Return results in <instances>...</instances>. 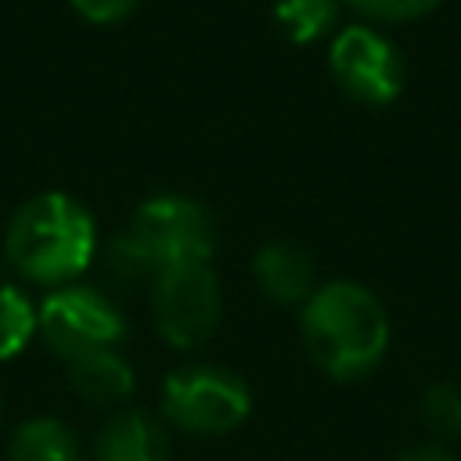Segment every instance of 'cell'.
<instances>
[{
  "label": "cell",
  "instance_id": "8fae6325",
  "mask_svg": "<svg viewBox=\"0 0 461 461\" xmlns=\"http://www.w3.org/2000/svg\"><path fill=\"white\" fill-rule=\"evenodd\" d=\"M7 461H83L79 439L58 418H32L18 425Z\"/></svg>",
  "mask_w": 461,
  "mask_h": 461
},
{
  "label": "cell",
  "instance_id": "5bb4252c",
  "mask_svg": "<svg viewBox=\"0 0 461 461\" xmlns=\"http://www.w3.org/2000/svg\"><path fill=\"white\" fill-rule=\"evenodd\" d=\"M421 421L439 439H461V385L457 382H432L421 393Z\"/></svg>",
  "mask_w": 461,
  "mask_h": 461
},
{
  "label": "cell",
  "instance_id": "52a82bcc",
  "mask_svg": "<svg viewBox=\"0 0 461 461\" xmlns=\"http://www.w3.org/2000/svg\"><path fill=\"white\" fill-rule=\"evenodd\" d=\"M328 68L342 94L360 104H393L403 90V54L371 25H349L331 40Z\"/></svg>",
  "mask_w": 461,
  "mask_h": 461
},
{
  "label": "cell",
  "instance_id": "e0dca14e",
  "mask_svg": "<svg viewBox=\"0 0 461 461\" xmlns=\"http://www.w3.org/2000/svg\"><path fill=\"white\" fill-rule=\"evenodd\" d=\"M396 461H457V457L447 454L443 447H411V450H403Z\"/></svg>",
  "mask_w": 461,
  "mask_h": 461
},
{
  "label": "cell",
  "instance_id": "3957f363",
  "mask_svg": "<svg viewBox=\"0 0 461 461\" xmlns=\"http://www.w3.org/2000/svg\"><path fill=\"white\" fill-rule=\"evenodd\" d=\"M97 249L90 212L61 191H43L22 202L7 223V263L36 285H68L79 277Z\"/></svg>",
  "mask_w": 461,
  "mask_h": 461
},
{
  "label": "cell",
  "instance_id": "5b68a950",
  "mask_svg": "<svg viewBox=\"0 0 461 461\" xmlns=\"http://www.w3.org/2000/svg\"><path fill=\"white\" fill-rule=\"evenodd\" d=\"M36 331L54 353L76 360L94 349H115V342L126 335V321L97 288L65 285L50 292L36 310Z\"/></svg>",
  "mask_w": 461,
  "mask_h": 461
},
{
  "label": "cell",
  "instance_id": "8992f818",
  "mask_svg": "<svg viewBox=\"0 0 461 461\" xmlns=\"http://www.w3.org/2000/svg\"><path fill=\"white\" fill-rule=\"evenodd\" d=\"M151 317L158 335L176 349L205 342L220 324V281L212 267L194 263L162 270L151 281Z\"/></svg>",
  "mask_w": 461,
  "mask_h": 461
},
{
  "label": "cell",
  "instance_id": "2e32d148",
  "mask_svg": "<svg viewBox=\"0 0 461 461\" xmlns=\"http://www.w3.org/2000/svg\"><path fill=\"white\" fill-rule=\"evenodd\" d=\"M72 11L94 25H115L122 18H130L137 11L140 0H68Z\"/></svg>",
  "mask_w": 461,
  "mask_h": 461
},
{
  "label": "cell",
  "instance_id": "6da1fadb",
  "mask_svg": "<svg viewBox=\"0 0 461 461\" xmlns=\"http://www.w3.org/2000/svg\"><path fill=\"white\" fill-rule=\"evenodd\" d=\"M303 342L310 360L335 382L367 378L389 349V313L357 281H328L303 303Z\"/></svg>",
  "mask_w": 461,
  "mask_h": 461
},
{
  "label": "cell",
  "instance_id": "30bf717a",
  "mask_svg": "<svg viewBox=\"0 0 461 461\" xmlns=\"http://www.w3.org/2000/svg\"><path fill=\"white\" fill-rule=\"evenodd\" d=\"M68 378L76 393L90 403H119L133 393L137 375L115 349H94L68 360Z\"/></svg>",
  "mask_w": 461,
  "mask_h": 461
},
{
  "label": "cell",
  "instance_id": "7c38bea8",
  "mask_svg": "<svg viewBox=\"0 0 461 461\" xmlns=\"http://www.w3.org/2000/svg\"><path fill=\"white\" fill-rule=\"evenodd\" d=\"M339 7L342 0H274V18L292 43H313L335 25Z\"/></svg>",
  "mask_w": 461,
  "mask_h": 461
},
{
  "label": "cell",
  "instance_id": "4fadbf2b",
  "mask_svg": "<svg viewBox=\"0 0 461 461\" xmlns=\"http://www.w3.org/2000/svg\"><path fill=\"white\" fill-rule=\"evenodd\" d=\"M36 335V310L22 288L0 285V360L18 357Z\"/></svg>",
  "mask_w": 461,
  "mask_h": 461
},
{
  "label": "cell",
  "instance_id": "9a60e30c",
  "mask_svg": "<svg viewBox=\"0 0 461 461\" xmlns=\"http://www.w3.org/2000/svg\"><path fill=\"white\" fill-rule=\"evenodd\" d=\"M342 4L360 11L371 22H414L429 11H436L443 0H342Z\"/></svg>",
  "mask_w": 461,
  "mask_h": 461
},
{
  "label": "cell",
  "instance_id": "277c9868",
  "mask_svg": "<svg viewBox=\"0 0 461 461\" xmlns=\"http://www.w3.org/2000/svg\"><path fill=\"white\" fill-rule=\"evenodd\" d=\"M252 411V393L245 378L216 364H191L166 378L162 414L194 436H223L238 429Z\"/></svg>",
  "mask_w": 461,
  "mask_h": 461
},
{
  "label": "cell",
  "instance_id": "7a4b0ae2",
  "mask_svg": "<svg viewBox=\"0 0 461 461\" xmlns=\"http://www.w3.org/2000/svg\"><path fill=\"white\" fill-rule=\"evenodd\" d=\"M216 249V227L202 202L184 194H155L137 205L133 223L104 249V263L115 281H155L162 270L209 263Z\"/></svg>",
  "mask_w": 461,
  "mask_h": 461
},
{
  "label": "cell",
  "instance_id": "9c48e42d",
  "mask_svg": "<svg viewBox=\"0 0 461 461\" xmlns=\"http://www.w3.org/2000/svg\"><path fill=\"white\" fill-rule=\"evenodd\" d=\"M94 461H169L166 432L144 411L115 414L94 443Z\"/></svg>",
  "mask_w": 461,
  "mask_h": 461
},
{
  "label": "cell",
  "instance_id": "ba28073f",
  "mask_svg": "<svg viewBox=\"0 0 461 461\" xmlns=\"http://www.w3.org/2000/svg\"><path fill=\"white\" fill-rule=\"evenodd\" d=\"M252 274L256 285L263 288L267 299L281 303V306H295L306 303L313 295V259L306 249L292 245V241H270L256 252L252 259Z\"/></svg>",
  "mask_w": 461,
  "mask_h": 461
}]
</instances>
